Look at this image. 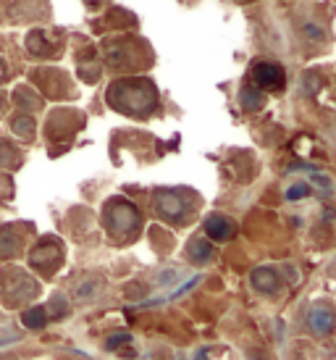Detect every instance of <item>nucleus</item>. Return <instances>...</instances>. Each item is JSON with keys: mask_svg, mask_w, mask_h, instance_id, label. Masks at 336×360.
I'll list each match as a JSON object with an SVG mask.
<instances>
[{"mask_svg": "<svg viewBox=\"0 0 336 360\" xmlns=\"http://www.w3.org/2000/svg\"><path fill=\"white\" fill-rule=\"evenodd\" d=\"M113 90L129 95V103L121 105L124 113H137V116H142V113H150V110L155 108V103H158L155 90H153L150 82H124V84L113 87Z\"/></svg>", "mask_w": 336, "mask_h": 360, "instance_id": "f257e3e1", "label": "nucleus"}, {"mask_svg": "<svg viewBox=\"0 0 336 360\" xmlns=\"http://www.w3.org/2000/svg\"><path fill=\"white\" fill-rule=\"evenodd\" d=\"M155 208H158V213L166 221L181 224L189 210V202L181 190H160L158 195H155Z\"/></svg>", "mask_w": 336, "mask_h": 360, "instance_id": "f03ea898", "label": "nucleus"}, {"mask_svg": "<svg viewBox=\"0 0 336 360\" xmlns=\"http://www.w3.org/2000/svg\"><path fill=\"white\" fill-rule=\"evenodd\" d=\"M139 226V213L131 202L116 200L108 210V229L113 234H131Z\"/></svg>", "mask_w": 336, "mask_h": 360, "instance_id": "7ed1b4c3", "label": "nucleus"}, {"mask_svg": "<svg viewBox=\"0 0 336 360\" xmlns=\"http://www.w3.org/2000/svg\"><path fill=\"white\" fill-rule=\"evenodd\" d=\"M252 84H255L257 90L281 92L284 84H287V77H284V69H281L278 63L263 60V63H255V66H252Z\"/></svg>", "mask_w": 336, "mask_h": 360, "instance_id": "20e7f679", "label": "nucleus"}, {"mask_svg": "<svg viewBox=\"0 0 336 360\" xmlns=\"http://www.w3.org/2000/svg\"><path fill=\"white\" fill-rule=\"evenodd\" d=\"M305 323L310 334H316V337H328L331 331L336 329V313L331 305L326 302H316V305H310L305 316Z\"/></svg>", "mask_w": 336, "mask_h": 360, "instance_id": "39448f33", "label": "nucleus"}, {"mask_svg": "<svg viewBox=\"0 0 336 360\" xmlns=\"http://www.w3.org/2000/svg\"><path fill=\"white\" fill-rule=\"evenodd\" d=\"M250 284H252V290L260 292V295H278L284 281H281V274H278L276 269H271V266H260V269L252 271Z\"/></svg>", "mask_w": 336, "mask_h": 360, "instance_id": "423d86ee", "label": "nucleus"}, {"mask_svg": "<svg viewBox=\"0 0 336 360\" xmlns=\"http://www.w3.org/2000/svg\"><path fill=\"white\" fill-rule=\"evenodd\" d=\"M205 234L213 242H228L237 234V224L228 216H224V213H210L208 219H205Z\"/></svg>", "mask_w": 336, "mask_h": 360, "instance_id": "0eeeda50", "label": "nucleus"}, {"mask_svg": "<svg viewBox=\"0 0 336 360\" xmlns=\"http://www.w3.org/2000/svg\"><path fill=\"white\" fill-rule=\"evenodd\" d=\"M184 252H187V260L192 263V266H208L210 260H213V255H216L210 240H205V237H195V240H189L187 250Z\"/></svg>", "mask_w": 336, "mask_h": 360, "instance_id": "6e6552de", "label": "nucleus"}, {"mask_svg": "<svg viewBox=\"0 0 336 360\" xmlns=\"http://www.w3.org/2000/svg\"><path fill=\"white\" fill-rule=\"evenodd\" d=\"M239 103H242L245 110H260L266 105V95L257 90V87H245V90L239 92Z\"/></svg>", "mask_w": 336, "mask_h": 360, "instance_id": "1a4fd4ad", "label": "nucleus"}, {"mask_svg": "<svg viewBox=\"0 0 336 360\" xmlns=\"http://www.w3.org/2000/svg\"><path fill=\"white\" fill-rule=\"evenodd\" d=\"M307 195H310V187H307L305 181H297V184H292L287 190V200H305Z\"/></svg>", "mask_w": 336, "mask_h": 360, "instance_id": "9d476101", "label": "nucleus"}, {"mask_svg": "<svg viewBox=\"0 0 336 360\" xmlns=\"http://www.w3.org/2000/svg\"><path fill=\"white\" fill-rule=\"evenodd\" d=\"M131 334H124V331H121V334H113V337H110L108 340V345H105V347H108V350H119V347H124V345H131Z\"/></svg>", "mask_w": 336, "mask_h": 360, "instance_id": "9b49d317", "label": "nucleus"}, {"mask_svg": "<svg viewBox=\"0 0 336 360\" xmlns=\"http://www.w3.org/2000/svg\"><path fill=\"white\" fill-rule=\"evenodd\" d=\"M313 184H316V190H321L323 195H328V192L334 190V184H331V179L328 176H323V174H313Z\"/></svg>", "mask_w": 336, "mask_h": 360, "instance_id": "f8f14e48", "label": "nucleus"}, {"mask_svg": "<svg viewBox=\"0 0 336 360\" xmlns=\"http://www.w3.org/2000/svg\"><path fill=\"white\" fill-rule=\"evenodd\" d=\"M24 319H27V323H30V326H34V329H37V326H42V323H45V310L34 308V310H30Z\"/></svg>", "mask_w": 336, "mask_h": 360, "instance_id": "ddd939ff", "label": "nucleus"}, {"mask_svg": "<svg viewBox=\"0 0 336 360\" xmlns=\"http://www.w3.org/2000/svg\"><path fill=\"white\" fill-rule=\"evenodd\" d=\"M328 276H334V279H336V260L331 263V266H328Z\"/></svg>", "mask_w": 336, "mask_h": 360, "instance_id": "4468645a", "label": "nucleus"}, {"mask_svg": "<svg viewBox=\"0 0 336 360\" xmlns=\"http://www.w3.org/2000/svg\"><path fill=\"white\" fill-rule=\"evenodd\" d=\"M334 134H336V131H334Z\"/></svg>", "mask_w": 336, "mask_h": 360, "instance_id": "2eb2a0df", "label": "nucleus"}]
</instances>
